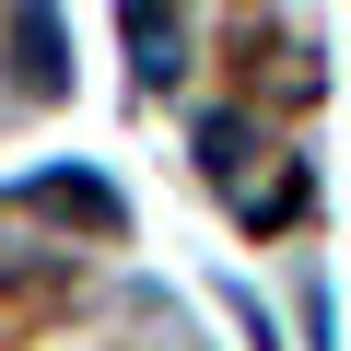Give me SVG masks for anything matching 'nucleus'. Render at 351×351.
<instances>
[{"label": "nucleus", "instance_id": "obj_3", "mask_svg": "<svg viewBox=\"0 0 351 351\" xmlns=\"http://www.w3.org/2000/svg\"><path fill=\"white\" fill-rule=\"evenodd\" d=\"M234 211H246V223H293V211H304V164H281L269 188H234Z\"/></svg>", "mask_w": 351, "mask_h": 351}, {"label": "nucleus", "instance_id": "obj_4", "mask_svg": "<svg viewBox=\"0 0 351 351\" xmlns=\"http://www.w3.org/2000/svg\"><path fill=\"white\" fill-rule=\"evenodd\" d=\"M199 164L234 176V164H246V117H199Z\"/></svg>", "mask_w": 351, "mask_h": 351}, {"label": "nucleus", "instance_id": "obj_2", "mask_svg": "<svg viewBox=\"0 0 351 351\" xmlns=\"http://www.w3.org/2000/svg\"><path fill=\"white\" fill-rule=\"evenodd\" d=\"M12 47H24V82H36V94H59V82H71V59H59V24H47V12H12Z\"/></svg>", "mask_w": 351, "mask_h": 351}, {"label": "nucleus", "instance_id": "obj_1", "mask_svg": "<svg viewBox=\"0 0 351 351\" xmlns=\"http://www.w3.org/2000/svg\"><path fill=\"white\" fill-rule=\"evenodd\" d=\"M129 47H141V82L188 71V24H176V12H129Z\"/></svg>", "mask_w": 351, "mask_h": 351}]
</instances>
